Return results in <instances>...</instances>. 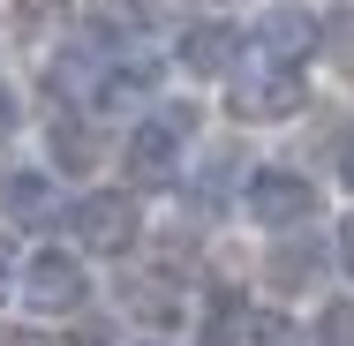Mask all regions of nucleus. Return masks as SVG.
<instances>
[{
    "label": "nucleus",
    "mask_w": 354,
    "mask_h": 346,
    "mask_svg": "<svg viewBox=\"0 0 354 346\" xmlns=\"http://www.w3.org/2000/svg\"><path fill=\"white\" fill-rule=\"evenodd\" d=\"M189 151H196V106L151 98L143 113H129V128H121V143H113L121 189H166V181H181Z\"/></svg>",
    "instance_id": "1"
},
{
    "label": "nucleus",
    "mask_w": 354,
    "mask_h": 346,
    "mask_svg": "<svg viewBox=\"0 0 354 346\" xmlns=\"http://www.w3.org/2000/svg\"><path fill=\"white\" fill-rule=\"evenodd\" d=\"M91 301H98L91 256H75L68 241L23 249V271H15V309H23V316H38V324H83Z\"/></svg>",
    "instance_id": "2"
},
{
    "label": "nucleus",
    "mask_w": 354,
    "mask_h": 346,
    "mask_svg": "<svg viewBox=\"0 0 354 346\" xmlns=\"http://www.w3.org/2000/svg\"><path fill=\"white\" fill-rule=\"evenodd\" d=\"M234 211H241L257 233H301V226H317L324 189H317L301 166H249L241 189H234Z\"/></svg>",
    "instance_id": "3"
},
{
    "label": "nucleus",
    "mask_w": 354,
    "mask_h": 346,
    "mask_svg": "<svg viewBox=\"0 0 354 346\" xmlns=\"http://www.w3.org/2000/svg\"><path fill=\"white\" fill-rule=\"evenodd\" d=\"M226 113L241 128H279L309 106V68H279V61H241V68L218 83Z\"/></svg>",
    "instance_id": "4"
},
{
    "label": "nucleus",
    "mask_w": 354,
    "mask_h": 346,
    "mask_svg": "<svg viewBox=\"0 0 354 346\" xmlns=\"http://www.w3.org/2000/svg\"><path fill=\"white\" fill-rule=\"evenodd\" d=\"M143 241V196L136 189H83L68 204V249L75 256H136Z\"/></svg>",
    "instance_id": "5"
},
{
    "label": "nucleus",
    "mask_w": 354,
    "mask_h": 346,
    "mask_svg": "<svg viewBox=\"0 0 354 346\" xmlns=\"http://www.w3.org/2000/svg\"><path fill=\"white\" fill-rule=\"evenodd\" d=\"M241 53H249L241 23H226V15H196V23H181V38H174V61H166V68L181 75V83L218 90L226 75L241 68Z\"/></svg>",
    "instance_id": "6"
},
{
    "label": "nucleus",
    "mask_w": 354,
    "mask_h": 346,
    "mask_svg": "<svg viewBox=\"0 0 354 346\" xmlns=\"http://www.w3.org/2000/svg\"><path fill=\"white\" fill-rule=\"evenodd\" d=\"M151 98H166V61H151V53H113L91 68V113L98 121H113V113L129 121Z\"/></svg>",
    "instance_id": "7"
},
{
    "label": "nucleus",
    "mask_w": 354,
    "mask_h": 346,
    "mask_svg": "<svg viewBox=\"0 0 354 346\" xmlns=\"http://www.w3.org/2000/svg\"><path fill=\"white\" fill-rule=\"evenodd\" d=\"M241 38H249V53H257V61L309 68V61H317V46H324V23H317V8H301V0H272Z\"/></svg>",
    "instance_id": "8"
},
{
    "label": "nucleus",
    "mask_w": 354,
    "mask_h": 346,
    "mask_svg": "<svg viewBox=\"0 0 354 346\" xmlns=\"http://www.w3.org/2000/svg\"><path fill=\"white\" fill-rule=\"evenodd\" d=\"M332 278V241H317V233H279L272 241V264H264V286L294 301V294H317Z\"/></svg>",
    "instance_id": "9"
},
{
    "label": "nucleus",
    "mask_w": 354,
    "mask_h": 346,
    "mask_svg": "<svg viewBox=\"0 0 354 346\" xmlns=\"http://www.w3.org/2000/svg\"><path fill=\"white\" fill-rule=\"evenodd\" d=\"M106 166V151L91 136V121L83 113H61L53 128H46V173H61V181H83V173H98Z\"/></svg>",
    "instance_id": "10"
},
{
    "label": "nucleus",
    "mask_w": 354,
    "mask_h": 346,
    "mask_svg": "<svg viewBox=\"0 0 354 346\" xmlns=\"http://www.w3.org/2000/svg\"><path fill=\"white\" fill-rule=\"evenodd\" d=\"M53 204H61V181L46 166H8L0 173V211L8 218H46Z\"/></svg>",
    "instance_id": "11"
},
{
    "label": "nucleus",
    "mask_w": 354,
    "mask_h": 346,
    "mask_svg": "<svg viewBox=\"0 0 354 346\" xmlns=\"http://www.w3.org/2000/svg\"><path fill=\"white\" fill-rule=\"evenodd\" d=\"M309 346H354V294H332L309 316Z\"/></svg>",
    "instance_id": "12"
},
{
    "label": "nucleus",
    "mask_w": 354,
    "mask_h": 346,
    "mask_svg": "<svg viewBox=\"0 0 354 346\" xmlns=\"http://www.w3.org/2000/svg\"><path fill=\"white\" fill-rule=\"evenodd\" d=\"M23 121H30V106H23V83H15V75L0 68V151H8L15 136H23Z\"/></svg>",
    "instance_id": "13"
},
{
    "label": "nucleus",
    "mask_w": 354,
    "mask_h": 346,
    "mask_svg": "<svg viewBox=\"0 0 354 346\" xmlns=\"http://www.w3.org/2000/svg\"><path fill=\"white\" fill-rule=\"evenodd\" d=\"M15 271H23V241L0 233V309H15Z\"/></svg>",
    "instance_id": "14"
},
{
    "label": "nucleus",
    "mask_w": 354,
    "mask_h": 346,
    "mask_svg": "<svg viewBox=\"0 0 354 346\" xmlns=\"http://www.w3.org/2000/svg\"><path fill=\"white\" fill-rule=\"evenodd\" d=\"M332 271H347V278H354V211L332 226Z\"/></svg>",
    "instance_id": "15"
},
{
    "label": "nucleus",
    "mask_w": 354,
    "mask_h": 346,
    "mask_svg": "<svg viewBox=\"0 0 354 346\" xmlns=\"http://www.w3.org/2000/svg\"><path fill=\"white\" fill-rule=\"evenodd\" d=\"M339 189H347V196H354V136L339 143Z\"/></svg>",
    "instance_id": "16"
},
{
    "label": "nucleus",
    "mask_w": 354,
    "mask_h": 346,
    "mask_svg": "<svg viewBox=\"0 0 354 346\" xmlns=\"http://www.w3.org/2000/svg\"><path fill=\"white\" fill-rule=\"evenodd\" d=\"M129 346H174V339H151V331H143V339H129Z\"/></svg>",
    "instance_id": "17"
}]
</instances>
